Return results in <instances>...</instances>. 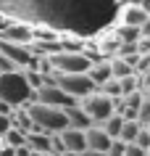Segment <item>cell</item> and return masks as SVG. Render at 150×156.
Wrapping results in <instances>:
<instances>
[{
  "label": "cell",
  "mask_w": 150,
  "mask_h": 156,
  "mask_svg": "<svg viewBox=\"0 0 150 156\" xmlns=\"http://www.w3.org/2000/svg\"><path fill=\"white\" fill-rule=\"evenodd\" d=\"M0 101H8L11 106H26L34 101V90L26 82L24 69H13V72L0 74Z\"/></svg>",
  "instance_id": "cell-1"
},
{
  "label": "cell",
  "mask_w": 150,
  "mask_h": 156,
  "mask_svg": "<svg viewBox=\"0 0 150 156\" xmlns=\"http://www.w3.org/2000/svg\"><path fill=\"white\" fill-rule=\"evenodd\" d=\"M24 108H26V114H29V119H32V124L40 127V130H45V132H61V130L68 127V119H66L63 108L45 106V103H37V101L26 103Z\"/></svg>",
  "instance_id": "cell-2"
},
{
  "label": "cell",
  "mask_w": 150,
  "mask_h": 156,
  "mask_svg": "<svg viewBox=\"0 0 150 156\" xmlns=\"http://www.w3.org/2000/svg\"><path fill=\"white\" fill-rule=\"evenodd\" d=\"M48 58L53 64V72H61V74H79L92 66V58L87 56V50H61V53H53Z\"/></svg>",
  "instance_id": "cell-3"
},
{
  "label": "cell",
  "mask_w": 150,
  "mask_h": 156,
  "mask_svg": "<svg viewBox=\"0 0 150 156\" xmlns=\"http://www.w3.org/2000/svg\"><path fill=\"white\" fill-rule=\"evenodd\" d=\"M53 82L58 85L63 93H68L74 101H82V98H87L90 93L98 90V87H95V82L90 80V74H87V72H79V74H61V72H55Z\"/></svg>",
  "instance_id": "cell-4"
},
{
  "label": "cell",
  "mask_w": 150,
  "mask_h": 156,
  "mask_svg": "<svg viewBox=\"0 0 150 156\" xmlns=\"http://www.w3.org/2000/svg\"><path fill=\"white\" fill-rule=\"evenodd\" d=\"M79 106L87 111V116L92 119V124H103L111 114H116V101L111 98V95H105V93H100V90H95V93H90L87 98H82Z\"/></svg>",
  "instance_id": "cell-5"
},
{
  "label": "cell",
  "mask_w": 150,
  "mask_h": 156,
  "mask_svg": "<svg viewBox=\"0 0 150 156\" xmlns=\"http://www.w3.org/2000/svg\"><path fill=\"white\" fill-rule=\"evenodd\" d=\"M34 101L45 103V106H55V108H68V106H74V103H79L68 93H63L55 82H45L40 90H34Z\"/></svg>",
  "instance_id": "cell-6"
},
{
  "label": "cell",
  "mask_w": 150,
  "mask_h": 156,
  "mask_svg": "<svg viewBox=\"0 0 150 156\" xmlns=\"http://www.w3.org/2000/svg\"><path fill=\"white\" fill-rule=\"evenodd\" d=\"M0 53L13 64V69H26L34 61V53L29 45H18V42H8V40H0Z\"/></svg>",
  "instance_id": "cell-7"
},
{
  "label": "cell",
  "mask_w": 150,
  "mask_h": 156,
  "mask_svg": "<svg viewBox=\"0 0 150 156\" xmlns=\"http://www.w3.org/2000/svg\"><path fill=\"white\" fill-rule=\"evenodd\" d=\"M32 24H26V21H13L11 19V24L0 32V40H8V42H18V45H29L32 42Z\"/></svg>",
  "instance_id": "cell-8"
},
{
  "label": "cell",
  "mask_w": 150,
  "mask_h": 156,
  "mask_svg": "<svg viewBox=\"0 0 150 156\" xmlns=\"http://www.w3.org/2000/svg\"><path fill=\"white\" fill-rule=\"evenodd\" d=\"M118 19H121L124 27H137V29H142L145 21L150 19V13H148V8L142 3H126L124 8H121V13H118Z\"/></svg>",
  "instance_id": "cell-9"
},
{
  "label": "cell",
  "mask_w": 150,
  "mask_h": 156,
  "mask_svg": "<svg viewBox=\"0 0 150 156\" xmlns=\"http://www.w3.org/2000/svg\"><path fill=\"white\" fill-rule=\"evenodd\" d=\"M26 146L32 148V151H40V154H53V132H45V130H40V127H32V130L26 132Z\"/></svg>",
  "instance_id": "cell-10"
},
{
  "label": "cell",
  "mask_w": 150,
  "mask_h": 156,
  "mask_svg": "<svg viewBox=\"0 0 150 156\" xmlns=\"http://www.w3.org/2000/svg\"><path fill=\"white\" fill-rule=\"evenodd\" d=\"M58 138H61V143H63V148H66V151H74V154L87 151V135H84V130L66 127V130L58 132Z\"/></svg>",
  "instance_id": "cell-11"
},
{
  "label": "cell",
  "mask_w": 150,
  "mask_h": 156,
  "mask_svg": "<svg viewBox=\"0 0 150 156\" xmlns=\"http://www.w3.org/2000/svg\"><path fill=\"white\" fill-rule=\"evenodd\" d=\"M84 135H87V148H90V151H103V154H108L113 138H111L100 124H92L90 130H84Z\"/></svg>",
  "instance_id": "cell-12"
},
{
  "label": "cell",
  "mask_w": 150,
  "mask_h": 156,
  "mask_svg": "<svg viewBox=\"0 0 150 156\" xmlns=\"http://www.w3.org/2000/svg\"><path fill=\"white\" fill-rule=\"evenodd\" d=\"M87 74H90V80L95 82V87L105 85L111 77H113V72H111V58H98V61H92V66L87 69Z\"/></svg>",
  "instance_id": "cell-13"
},
{
  "label": "cell",
  "mask_w": 150,
  "mask_h": 156,
  "mask_svg": "<svg viewBox=\"0 0 150 156\" xmlns=\"http://www.w3.org/2000/svg\"><path fill=\"white\" fill-rule=\"evenodd\" d=\"M63 111H66L68 127H74V130H90V127H92V119L87 116V111H84L79 103H74V106L63 108Z\"/></svg>",
  "instance_id": "cell-14"
},
{
  "label": "cell",
  "mask_w": 150,
  "mask_h": 156,
  "mask_svg": "<svg viewBox=\"0 0 150 156\" xmlns=\"http://www.w3.org/2000/svg\"><path fill=\"white\" fill-rule=\"evenodd\" d=\"M111 72H113V80H124V77L137 74V72H134V64H132V61H126V58H121V56L111 58Z\"/></svg>",
  "instance_id": "cell-15"
},
{
  "label": "cell",
  "mask_w": 150,
  "mask_h": 156,
  "mask_svg": "<svg viewBox=\"0 0 150 156\" xmlns=\"http://www.w3.org/2000/svg\"><path fill=\"white\" fill-rule=\"evenodd\" d=\"M100 127H103V130L108 132L111 138L116 140L118 135H121V127H124V116H121V114H118V111H116V114H111L108 119H105V122L100 124Z\"/></svg>",
  "instance_id": "cell-16"
},
{
  "label": "cell",
  "mask_w": 150,
  "mask_h": 156,
  "mask_svg": "<svg viewBox=\"0 0 150 156\" xmlns=\"http://www.w3.org/2000/svg\"><path fill=\"white\" fill-rule=\"evenodd\" d=\"M0 143H5V146H11V148L26 146V132H24V130H18V127H11V130L3 135V140H0Z\"/></svg>",
  "instance_id": "cell-17"
},
{
  "label": "cell",
  "mask_w": 150,
  "mask_h": 156,
  "mask_svg": "<svg viewBox=\"0 0 150 156\" xmlns=\"http://www.w3.org/2000/svg\"><path fill=\"white\" fill-rule=\"evenodd\" d=\"M142 130V124L137 122V119H124V127H121V135H118V140H124V143H134V138H137V132Z\"/></svg>",
  "instance_id": "cell-18"
},
{
  "label": "cell",
  "mask_w": 150,
  "mask_h": 156,
  "mask_svg": "<svg viewBox=\"0 0 150 156\" xmlns=\"http://www.w3.org/2000/svg\"><path fill=\"white\" fill-rule=\"evenodd\" d=\"M137 122L145 127V124H150V98L145 95L142 98V103H140V108H137Z\"/></svg>",
  "instance_id": "cell-19"
},
{
  "label": "cell",
  "mask_w": 150,
  "mask_h": 156,
  "mask_svg": "<svg viewBox=\"0 0 150 156\" xmlns=\"http://www.w3.org/2000/svg\"><path fill=\"white\" fill-rule=\"evenodd\" d=\"M134 143L140 148H145V151H150V132H148V127H142L140 132H137V138H134Z\"/></svg>",
  "instance_id": "cell-20"
},
{
  "label": "cell",
  "mask_w": 150,
  "mask_h": 156,
  "mask_svg": "<svg viewBox=\"0 0 150 156\" xmlns=\"http://www.w3.org/2000/svg\"><path fill=\"white\" fill-rule=\"evenodd\" d=\"M124 151H126V143L116 138L113 143H111V148H108V156H124Z\"/></svg>",
  "instance_id": "cell-21"
},
{
  "label": "cell",
  "mask_w": 150,
  "mask_h": 156,
  "mask_svg": "<svg viewBox=\"0 0 150 156\" xmlns=\"http://www.w3.org/2000/svg\"><path fill=\"white\" fill-rule=\"evenodd\" d=\"M124 156H148V151H145V148H140L137 143H126Z\"/></svg>",
  "instance_id": "cell-22"
},
{
  "label": "cell",
  "mask_w": 150,
  "mask_h": 156,
  "mask_svg": "<svg viewBox=\"0 0 150 156\" xmlns=\"http://www.w3.org/2000/svg\"><path fill=\"white\" fill-rule=\"evenodd\" d=\"M11 127H13V124H11V116L8 114H0V140H3V135H5Z\"/></svg>",
  "instance_id": "cell-23"
},
{
  "label": "cell",
  "mask_w": 150,
  "mask_h": 156,
  "mask_svg": "<svg viewBox=\"0 0 150 156\" xmlns=\"http://www.w3.org/2000/svg\"><path fill=\"white\" fill-rule=\"evenodd\" d=\"M3 72H13V64H11L8 58L0 53V74H3Z\"/></svg>",
  "instance_id": "cell-24"
},
{
  "label": "cell",
  "mask_w": 150,
  "mask_h": 156,
  "mask_svg": "<svg viewBox=\"0 0 150 156\" xmlns=\"http://www.w3.org/2000/svg\"><path fill=\"white\" fill-rule=\"evenodd\" d=\"M13 111H16V106H11V103H8V101H0V114H13Z\"/></svg>",
  "instance_id": "cell-25"
},
{
  "label": "cell",
  "mask_w": 150,
  "mask_h": 156,
  "mask_svg": "<svg viewBox=\"0 0 150 156\" xmlns=\"http://www.w3.org/2000/svg\"><path fill=\"white\" fill-rule=\"evenodd\" d=\"M0 156H16V148L5 146V143H0Z\"/></svg>",
  "instance_id": "cell-26"
},
{
  "label": "cell",
  "mask_w": 150,
  "mask_h": 156,
  "mask_svg": "<svg viewBox=\"0 0 150 156\" xmlns=\"http://www.w3.org/2000/svg\"><path fill=\"white\" fill-rule=\"evenodd\" d=\"M8 24H11V16H5V13L0 11V32H3V29H5Z\"/></svg>",
  "instance_id": "cell-27"
},
{
  "label": "cell",
  "mask_w": 150,
  "mask_h": 156,
  "mask_svg": "<svg viewBox=\"0 0 150 156\" xmlns=\"http://www.w3.org/2000/svg\"><path fill=\"white\" fill-rule=\"evenodd\" d=\"M82 156H108V154H103V151H90V148H87V151H82Z\"/></svg>",
  "instance_id": "cell-28"
},
{
  "label": "cell",
  "mask_w": 150,
  "mask_h": 156,
  "mask_svg": "<svg viewBox=\"0 0 150 156\" xmlns=\"http://www.w3.org/2000/svg\"><path fill=\"white\" fill-rule=\"evenodd\" d=\"M61 156H82V154H74V151H63Z\"/></svg>",
  "instance_id": "cell-29"
},
{
  "label": "cell",
  "mask_w": 150,
  "mask_h": 156,
  "mask_svg": "<svg viewBox=\"0 0 150 156\" xmlns=\"http://www.w3.org/2000/svg\"><path fill=\"white\" fill-rule=\"evenodd\" d=\"M29 156H53V154H40V151H32Z\"/></svg>",
  "instance_id": "cell-30"
},
{
  "label": "cell",
  "mask_w": 150,
  "mask_h": 156,
  "mask_svg": "<svg viewBox=\"0 0 150 156\" xmlns=\"http://www.w3.org/2000/svg\"><path fill=\"white\" fill-rule=\"evenodd\" d=\"M142 5H145V8H148V13H150V0H142Z\"/></svg>",
  "instance_id": "cell-31"
}]
</instances>
